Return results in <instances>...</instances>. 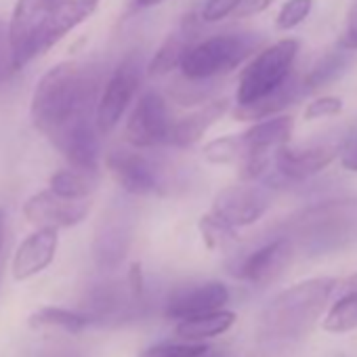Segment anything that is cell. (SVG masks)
Wrapping results in <instances>:
<instances>
[{
  "mask_svg": "<svg viewBox=\"0 0 357 357\" xmlns=\"http://www.w3.org/2000/svg\"><path fill=\"white\" fill-rule=\"evenodd\" d=\"M101 89L97 66L63 61L38 80L30 105L36 130L72 166L89 172H97L101 160V132L95 122Z\"/></svg>",
  "mask_w": 357,
  "mask_h": 357,
  "instance_id": "obj_1",
  "label": "cell"
},
{
  "mask_svg": "<svg viewBox=\"0 0 357 357\" xmlns=\"http://www.w3.org/2000/svg\"><path fill=\"white\" fill-rule=\"evenodd\" d=\"M284 236L296 250L319 257L347 248L357 240V200H328L292 215Z\"/></svg>",
  "mask_w": 357,
  "mask_h": 357,
  "instance_id": "obj_2",
  "label": "cell"
},
{
  "mask_svg": "<svg viewBox=\"0 0 357 357\" xmlns=\"http://www.w3.org/2000/svg\"><path fill=\"white\" fill-rule=\"evenodd\" d=\"M336 286L332 278H311L282 290L263 311V334L273 340H296L305 336L324 313Z\"/></svg>",
  "mask_w": 357,
  "mask_h": 357,
  "instance_id": "obj_3",
  "label": "cell"
},
{
  "mask_svg": "<svg viewBox=\"0 0 357 357\" xmlns=\"http://www.w3.org/2000/svg\"><path fill=\"white\" fill-rule=\"evenodd\" d=\"M298 55V40L282 38L271 47L263 49L242 72L236 101L238 105H250L284 86L290 76Z\"/></svg>",
  "mask_w": 357,
  "mask_h": 357,
  "instance_id": "obj_4",
  "label": "cell"
},
{
  "mask_svg": "<svg viewBox=\"0 0 357 357\" xmlns=\"http://www.w3.org/2000/svg\"><path fill=\"white\" fill-rule=\"evenodd\" d=\"M257 45L259 38L255 34H217L190 47L181 72L188 80H213L238 68Z\"/></svg>",
  "mask_w": 357,
  "mask_h": 357,
  "instance_id": "obj_5",
  "label": "cell"
},
{
  "mask_svg": "<svg viewBox=\"0 0 357 357\" xmlns=\"http://www.w3.org/2000/svg\"><path fill=\"white\" fill-rule=\"evenodd\" d=\"M141 84V66L135 55L126 57L107 78V82L101 89L95 122L101 135L112 132L122 116L126 114L128 105L132 103L137 91Z\"/></svg>",
  "mask_w": 357,
  "mask_h": 357,
  "instance_id": "obj_6",
  "label": "cell"
},
{
  "mask_svg": "<svg viewBox=\"0 0 357 357\" xmlns=\"http://www.w3.org/2000/svg\"><path fill=\"white\" fill-rule=\"evenodd\" d=\"M170 128L172 122L164 97L158 91H145L126 120L124 137L132 147L149 149L168 143Z\"/></svg>",
  "mask_w": 357,
  "mask_h": 357,
  "instance_id": "obj_7",
  "label": "cell"
},
{
  "mask_svg": "<svg viewBox=\"0 0 357 357\" xmlns=\"http://www.w3.org/2000/svg\"><path fill=\"white\" fill-rule=\"evenodd\" d=\"M271 206V192L257 181H242L221 190L213 200V215L231 227L257 223Z\"/></svg>",
  "mask_w": 357,
  "mask_h": 357,
  "instance_id": "obj_8",
  "label": "cell"
},
{
  "mask_svg": "<svg viewBox=\"0 0 357 357\" xmlns=\"http://www.w3.org/2000/svg\"><path fill=\"white\" fill-rule=\"evenodd\" d=\"M101 0H59L38 26L30 49H28V63L53 49L59 40H63L74 28L84 24L99 7Z\"/></svg>",
  "mask_w": 357,
  "mask_h": 357,
  "instance_id": "obj_9",
  "label": "cell"
},
{
  "mask_svg": "<svg viewBox=\"0 0 357 357\" xmlns=\"http://www.w3.org/2000/svg\"><path fill=\"white\" fill-rule=\"evenodd\" d=\"M105 166L116 183L130 196H151L162 190L158 166L135 149H114L105 155Z\"/></svg>",
  "mask_w": 357,
  "mask_h": 357,
  "instance_id": "obj_10",
  "label": "cell"
},
{
  "mask_svg": "<svg viewBox=\"0 0 357 357\" xmlns=\"http://www.w3.org/2000/svg\"><path fill=\"white\" fill-rule=\"evenodd\" d=\"M91 213V200H74L59 196L57 192L43 190L26 200L24 217L36 227L66 229L80 225Z\"/></svg>",
  "mask_w": 357,
  "mask_h": 357,
  "instance_id": "obj_11",
  "label": "cell"
},
{
  "mask_svg": "<svg viewBox=\"0 0 357 357\" xmlns=\"http://www.w3.org/2000/svg\"><path fill=\"white\" fill-rule=\"evenodd\" d=\"M135 223L126 208H109L101 219L95 240H93V259L99 269H116L128 255L132 244Z\"/></svg>",
  "mask_w": 357,
  "mask_h": 357,
  "instance_id": "obj_12",
  "label": "cell"
},
{
  "mask_svg": "<svg viewBox=\"0 0 357 357\" xmlns=\"http://www.w3.org/2000/svg\"><path fill=\"white\" fill-rule=\"evenodd\" d=\"M340 153V147L330 143H315V145H282L273 153L275 172L290 183H301L307 178L326 170Z\"/></svg>",
  "mask_w": 357,
  "mask_h": 357,
  "instance_id": "obj_13",
  "label": "cell"
},
{
  "mask_svg": "<svg viewBox=\"0 0 357 357\" xmlns=\"http://www.w3.org/2000/svg\"><path fill=\"white\" fill-rule=\"evenodd\" d=\"M57 246H59V229L38 227L34 234H30L15 250L11 263L13 280L26 282L49 269V265L57 255Z\"/></svg>",
  "mask_w": 357,
  "mask_h": 357,
  "instance_id": "obj_14",
  "label": "cell"
},
{
  "mask_svg": "<svg viewBox=\"0 0 357 357\" xmlns=\"http://www.w3.org/2000/svg\"><path fill=\"white\" fill-rule=\"evenodd\" d=\"M229 303V288L221 282H208L202 286H194L176 292L166 303V315L172 319H188L204 313H213L225 309Z\"/></svg>",
  "mask_w": 357,
  "mask_h": 357,
  "instance_id": "obj_15",
  "label": "cell"
},
{
  "mask_svg": "<svg viewBox=\"0 0 357 357\" xmlns=\"http://www.w3.org/2000/svg\"><path fill=\"white\" fill-rule=\"evenodd\" d=\"M294 250H296L294 244L286 236H282V238L257 248L255 252H250L242 261L238 275L250 284H267L290 265Z\"/></svg>",
  "mask_w": 357,
  "mask_h": 357,
  "instance_id": "obj_16",
  "label": "cell"
},
{
  "mask_svg": "<svg viewBox=\"0 0 357 357\" xmlns=\"http://www.w3.org/2000/svg\"><path fill=\"white\" fill-rule=\"evenodd\" d=\"M57 3L59 0H17L11 24H9L15 59H17V70H22L28 63L30 43H32L38 26L45 22V17L51 13V9Z\"/></svg>",
  "mask_w": 357,
  "mask_h": 357,
  "instance_id": "obj_17",
  "label": "cell"
},
{
  "mask_svg": "<svg viewBox=\"0 0 357 357\" xmlns=\"http://www.w3.org/2000/svg\"><path fill=\"white\" fill-rule=\"evenodd\" d=\"M227 109H229L227 99L211 101V103L202 105L200 109H196L194 114L172 122L168 143L174 147H192L227 114Z\"/></svg>",
  "mask_w": 357,
  "mask_h": 357,
  "instance_id": "obj_18",
  "label": "cell"
},
{
  "mask_svg": "<svg viewBox=\"0 0 357 357\" xmlns=\"http://www.w3.org/2000/svg\"><path fill=\"white\" fill-rule=\"evenodd\" d=\"M292 130H294V120L290 116H269L252 124L248 130H244L242 137L250 151L269 153L271 149L290 143Z\"/></svg>",
  "mask_w": 357,
  "mask_h": 357,
  "instance_id": "obj_19",
  "label": "cell"
},
{
  "mask_svg": "<svg viewBox=\"0 0 357 357\" xmlns=\"http://www.w3.org/2000/svg\"><path fill=\"white\" fill-rule=\"evenodd\" d=\"M236 321V313L227 309H219L213 313L188 317L176 324V336L181 340H192V342H204L208 338H215L223 332H227Z\"/></svg>",
  "mask_w": 357,
  "mask_h": 357,
  "instance_id": "obj_20",
  "label": "cell"
},
{
  "mask_svg": "<svg viewBox=\"0 0 357 357\" xmlns=\"http://www.w3.org/2000/svg\"><path fill=\"white\" fill-rule=\"evenodd\" d=\"M28 326L32 330L55 328V330H63L70 334H78V332L86 330L89 326H93V319L84 311H72V309H63V307H43L30 315Z\"/></svg>",
  "mask_w": 357,
  "mask_h": 357,
  "instance_id": "obj_21",
  "label": "cell"
},
{
  "mask_svg": "<svg viewBox=\"0 0 357 357\" xmlns=\"http://www.w3.org/2000/svg\"><path fill=\"white\" fill-rule=\"evenodd\" d=\"M298 91H301V84L294 80V76H290V80L284 86H280L275 93L267 95L265 99H261L257 103H250V105H238L234 116L238 120H263V118H269V116L278 114L280 109L288 107L298 97Z\"/></svg>",
  "mask_w": 357,
  "mask_h": 357,
  "instance_id": "obj_22",
  "label": "cell"
},
{
  "mask_svg": "<svg viewBox=\"0 0 357 357\" xmlns=\"http://www.w3.org/2000/svg\"><path fill=\"white\" fill-rule=\"evenodd\" d=\"M49 188L59 196L74 198V200H89L97 190V172H89L82 168H63L57 170L49 178Z\"/></svg>",
  "mask_w": 357,
  "mask_h": 357,
  "instance_id": "obj_23",
  "label": "cell"
},
{
  "mask_svg": "<svg viewBox=\"0 0 357 357\" xmlns=\"http://www.w3.org/2000/svg\"><path fill=\"white\" fill-rule=\"evenodd\" d=\"M190 34H172L168 36L158 51L153 53L151 61L147 63V76L151 78H160L170 74L172 70L181 68L185 53L190 51Z\"/></svg>",
  "mask_w": 357,
  "mask_h": 357,
  "instance_id": "obj_24",
  "label": "cell"
},
{
  "mask_svg": "<svg viewBox=\"0 0 357 357\" xmlns=\"http://www.w3.org/2000/svg\"><path fill=\"white\" fill-rule=\"evenodd\" d=\"M349 61H351V55L347 53V49L340 47L338 51H330L309 70V74L303 80V89L305 91H317V89L332 84L336 78H340L344 74Z\"/></svg>",
  "mask_w": 357,
  "mask_h": 357,
  "instance_id": "obj_25",
  "label": "cell"
},
{
  "mask_svg": "<svg viewBox=\"0 0 357 357\" xmlns=\"http://www.w3.org/2000/svg\"><path fill=\"white\" fill-rule=\"evenodd\" d=\"M248 151L250 149L242 135H225L208 141L202 149V155L211 164H234L242 162L248 155Z\"/></svg>",
  "mask_w": 357,
  "mask_h": 357,
  "instance_id": "obj_26",
  "label": "cell"
},
{
  "mask_svg": "<svg viewBox=\"0 0 357 357\" xmlns=\"http://www.w3.org/2000/svg\"><path fill=\"white\" fill-rule=\"evenodd\" d=\"M321 328L330 334H347L357 328V292H347L328 311Z\"/></svg>",
  "mask_w": 357,
  "mask_h": 357,
  "instance_id": "obj_27",
  "label": "cell"
},
{
  "mask_svg": "<svg viewBox=\"0 0 357 357\" xmlns=\"http://www.w3.org/2000/svg\"><path fill=\"white\" fill-rule=\"evenodd\" d=\"M139 357H211V347L204 342H158L139 353Z\"/></svg>",
  "mask_w": 357,
  "mask_h": 357,
  "instance_id": "obj_28",
  "label": "cell"
},
{
  "mask_svg": "<svg viewBox=\"0 0 357 357\" xmlns=\"http://www.w3.org/2000/svg\"><path fill=\"white\" fill-rule=\"evenodd\" d=\"M200 231L202 238L206 242L208 248H225L227 244H231L236 240V227L227 225L225 221H221L217 215H206L200 219Z\"/></svg>",
  "mask_w": 357,
  "mask_h": 357,
  "instance_id": "obj_29",
  "label": "cell"
},
{
  "mask_svg": "<svg viewBox=\"0 0 357 357\" xmlns=\"http://www.w3.org/2000/svg\"><path fill=\"white\" fill-rule=\"evenodd\" d=\"M311 9H313V0H286L275 17V28L282 32L294 30L311 15Z\"/></svg>",
  "mask_w": 357,
  "mask_h": 357,
  "instance_id": "obj_30",
  "label": "cell"
},
{
  "mask_svg": "<svg viewBox=\"0 0 357 357\" xmlns=\"http://www.w3.org/2000/svg\"><path fill=\"white\" fill-rule=\"evenodd\" d=\"M15 72H20V70H17L15 49H13V40H11V30H9L7 22L0 20V82H5Z\"/></svg>",
  "mask_w": 357,
  "mask_h": 357,
  "instance_id": "obj_31",
  "label": "cell"
},
{
  "mask_svg": "<svg viewBox=\"0 0 357 357\" xmlns=\"http://www.w3.org/2000/svg\"><path fill=\"white\" fill-rule=\"evenodd\" d=\"M246 0H206L204 7H202V22H208V24H217V22H223L225 17L234 15Z\"/></svg>",
  "mask_w": 357,
  "mask_h": 357,
  "instance_id": "obj_32",
  "label": "cell"
},
{
  "mask_svg": "<svg viewBox=\"0 0 357 357\" xmlns=\"http://www.w3.org/2000/svg\"><path fill=\"white\" fill-rule=\"evenodd\" d=\"M342 112V101L338 97H319L311 101L305 107V120H321V118H332Z\"/></svg>",
  "mask_w": 357,
  "mask_h": 357,
  "instance_id": "obj_33",
  "label": "cell"
},
{
  "mask_svg": "<svg viewBox=\"0 0 357 357\" xmlns=\"http://www.w3.org/2000/svg\"><path fill=\"white\" fill-rule=\"evenodd\" d=\"M340 164L342 168L351 170V172H357V132H353L351 137L344 139V143L340 145Z\"/></svg>",
  "mask_w": 357,
  "mask_h": 357,
  "instance_id": "obj_34",
  "label": "cell"
},
{
  "mask_svg": "<svg viewBox=\"0 0 357 357\" xmlns=\"http://www.w3.org/2000/svg\"><path fill=\"white\" fill-rule=\"evenodd\" d=\"M340 47L347 51H357V3L349 11L347 26H344L342 38H340Z\"/></svg>",
  "mask_w": 357,
  "mask_h": 357,
  "instance_id": "obj_35",
  "label": "cell"
},
{
  "mask_svg": "<svg viewBox=\"0 0 357 357\" xmlns=\"http://www.w3.org/2000/svg\"><path fill=\"white\" fill-rule=\"evenodd\" d=\"M36 357H84L78 349L63 342H45Z\"/></svg>",
  "mask_w": 357,
  "mask_h": 357,
  "instance_id": "obj_36",
  "label": "cell"
},
{
  "mask_svg": "<svg viewBox=\"0 0 357 357\" xmlns=\"http://www.w3.org/2000/svg\"><path fill=\"white\" fill-rule=\"evenodd\" d=\"M275 0H246V3L234 13L236 20H246V17H255V15H261L263 11H267Z\"/></svg>",
  "mask_w": 357,
  "mask_h": 357,
  "instance_id": "obj_37",
  "label": "cell"
},
{
  "mask_svg": "<svg viewBox=\"0 0 357 357\" xmlns=\"http://www.w3.org/2000/svg\"><path fill=\"white\" fill-rule=\"evenodd\" d=\"M5 242H7V215L0 208V267H3V252H5Z\"/></svg>",
  "mask_w": 357,
  "mask_h": 357,
  "instance_id": "obj_38",
  "label": "cell"
},
{
  "mask_svg": "<svg viewBox=\"0 0 357 357\" xmlns=\"http://www.w3.org/2000/svg\"><path fill=\"white\" fill-rule=\"evenodd\" d=\"M132 3H135V7H137V9H151V7L162 5L164 0H132Z\"/></svg>",
  "mask_w": 357,
  "mask_h": 357,
  "instance_id": "obj_39",
  "label": "cell"
},
{
  "mask_svg": "<svg viewBox=\"0 0 357 357\" xmlns=\"http://www.w3.org/2000/svg\"><path fill=\"white\" fill-rule=\"evenodd\" d=\"M342 286L349 290V292H357V273H353V275H349L344 282H342Z\"/></svg>",
  "mask_w": 357,
  "mask_h": 357,
  "instance_id": "obj_40",
  "label": "cell"
}]
</instances>
